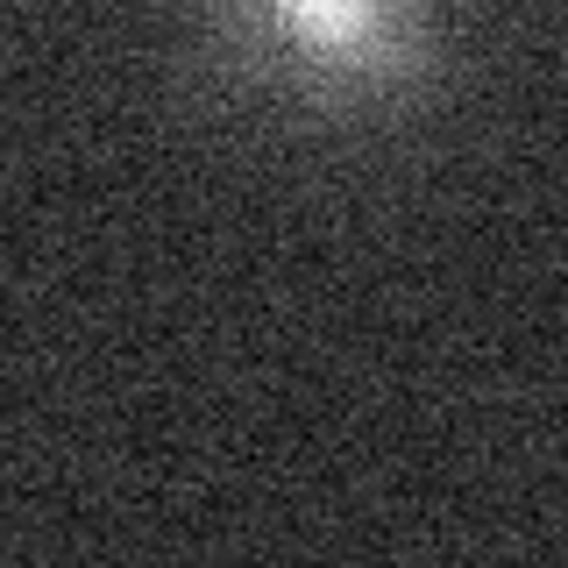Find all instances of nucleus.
<instances>
[{"instance_id":"obj_1","label":"nucleus","mask_w":568,"mask_h":568,"mask_svg":"<svg viewBox=\"0 0 568 568\" xmlns=\"http://www.w3.org/2000/svg\"><path fill=\"white\" fill-rule=\"evenodd\" d=\"M462 36V0H192L185 64L235 129L363 156L448 106Z\"/></svg>"}]
</instances>
